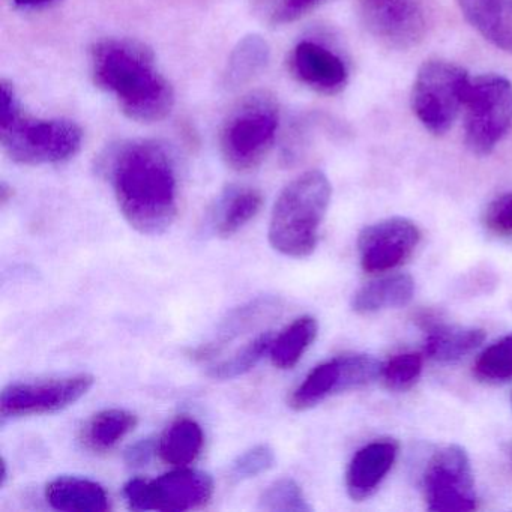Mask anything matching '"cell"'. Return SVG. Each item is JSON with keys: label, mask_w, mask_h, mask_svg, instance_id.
<instances>
[{"label": "cell", "mask_w": 512, "mask_h": 512, "mask_svg": "<svg viewBox=\"0 0 512 512\" xmlns=\"http://www.w3.org/2000/svg\"><path fill=\"white\" fill-rule=\"evenodd\" d=\"M119 211L142 235H163L178 215V173L172 152L152 139L124 140L100 158Z\"/></svg>", "instance_id": "obj_1"}, {"label": "cell", "mask_w": 512, "mask_h": 512, "mask_svg": "<svg viewBox=\"0 0 512 512\" xmlns=\"http://www.w3.org/2000/svg\"><path fill=\"white\" fill-rule=\"evenodd\" d=\"M95 85L113 95L131 121H163L175 106V89L157 67L154 52L127 38H109L91 50Z\"/></svg>", "instance_id": "obj_2"}, {"label": "cell", "mask_w": 512, "mask_h": 512, "mask_svg": "<svg viewBox=\"0 0 512 512\" xmlns=\"http://www.w3.org/2000/svg\"><path fill=\"white\" fill-rule=\"evenodd\" d=\"M0 142L11 160L25 166H44L71 160L79 154L83 130L70 119H35L23 115L13 85L0 82Z\"/></svg>", "instance_id": "obj_3"}, {"label": "cell", "mask_w": 512, "mask_h": 512, "mask_svg": "<svg viewBox=\"0 0 512 512\" xmlns=\"http://www.w3.org/2000/svg\"><path fill=\"white\" fill-rule=\"evenodd\" d=\"M332 187L320 170H308L286 185L269 223V242L278 253L293 259L311 256L331 203Z\"/></svg>", "instance_id": "obj_4"}, {"label": "cell", "mask_w": 512, "mask_h": 512, "mask_svg": "<svg viewBox=\"0 0 512 512\" xmlns=\"http://www.w3.org/2000/svg\"><path fill=\"white\" fill-rule=\"evenodd\" d=\"M280 125L274 95L266 91L245 95L229 113L220 134V148L227 166L236 172L256 169L271 151Z\"/></svg>", "instance_id": "obj_5"}, {"label": "cell", "mask_w": 512, "mask_h": 512, "mask_svg": "<svg viewBox=\"0 0 512 512\" xmlns=\"http://www.w3.org/2000/svg\"><path fill=\"white\" fill-rule=\"evenodd\" d=\"M463 109L467 149L478 157L490 155L512 128V83L499 74L470 79Z\"/></svg>", "instance_id": "obj_6"}, {"label": "cell", "mask_w": 512, "mask_h": 512, "mask_svg": "<svg viewBox=\"0 0 512 512\" xmlns=\"http://www.w3.org/2000/svg\"><path fill=\"white\" fill-rule=\"evenodd\" d=\"M470 79L466 70L452 62L433 59L419 68L412 88V109L425 130L443 136L464 107Z\"/></svg>", "instance_id": "obj_7"}, {"label": "cell", "mask_w": 512, "mask_h": 512, "mask_svg": "<svg viewBox=\"0 0 512 512\" xmlns=\"http://www.w3.org/2000/svg\"><path fill=\"white\" fill-rule=\"evenodd\" d=\"M214 494V481L202 470L178 467L154 481L134 478L124 487L133 511L184 512L202 508Z\"/></svg>", "instance_id": "obj_8"}, {"label": "cell", "mask_w": 512, "mask_h": 512, "mask_svg": "<svg viewBox=\"0 0 512 512\" xmlns=\"http://www.w3.org/2000/svg\"><path fill=\"white\" fill-rule=\"evenodd\" d=\"M422 485L428 511L469 512L478 506L472 464L463 446L446 445L434 452Z\"/></svg>", "instance_id": "obj_9"}, {"label": "cell", "mask_w": 512, "mask_h": 512, "mask_svg": "<svg viewBox=\"0 0 512 512\" xmlns=\"http://www.w3.org/2000/svg\"><path fill=\"white\" fill-rule=\"evenodd\" d=\"M379 359L362 353L341 355L317 365L292 392L289 406L296 412L313 409L332 395L355 391L382 377Z\"/></svg>", "instance_id": "obj_10"}, {"label": "cell", "mask_w": 512, "mask_h": 512, "mask_svg": "<svg viewBox=\"0 0 512 512\" xmlns=\"http://www.w3.org/2000/svg\"><path fill=\"white\" fill-rule=\"evenodd\" d=\"M94 383V376L86 373L11 383L0 395V413L7 419L61 412L85 397Z\"/></svg>", "instance_id": "obj_11"}, {"label": "cell", "mask_w": 512, "mask_h": 512, "mask_svg": "<svg viewBox=\"0 0 512 512\" xmlns=\"http://www.w3.org/2000/svg\"><path fill=\"white\" fill-rule=\"evenodd\" d=\"M358 7L365 29L391 49H412L427 34V0H358Z\"/></svg>", "instance_id": "obj_12"}, {"label": "cell", "mask_w": 512, "mask_h": 512, "mask_svg": "<svg viewBox=\"0 0 512 512\" xmlns=\"http://www.w3.org/2000/svg\"><path fill=\"white\" fill-rule=\"evenodd\" d=\"M421 242V230L409 218L392 217L365 227L358 238L359 260L368 274L403 265Z\"/></svg>", "instance_id": "obj_13"}, {"label": "cell", "mask_w": 512, "mask_h": 512, "mask_svg": "<svg viewBox=\"0 0 512 512\" xmlns=\"http://www.w3.org/2000/svg\"><path fill=\"white\" fill-rule=\"evenodd\" d=\"M289 62L298 82L319 94H340L349 82L346 62L316 41L304 40L296 44Z\"/></svg>", "instance_id": "obj_14"}, {"label": "cell", "mask_w": 512, "mask_h": 512, "mask_svg": "<svg viewBox=\"0 0 512 512\" xmlns=\"http://www.w3.org/2000/svg\"><path fill=\"white\" fill-rule=\"evenodd\" d=\"M398 455V443L392 439L374 440L362 446L346 472V488L356 502L368 499L376 493L394 466Z\"/></svg>", "instance_id": "obj_15"}, {"label": "cell", "mask_w": 512, "mask_h": 512, "mask_svg": "<svg viewBox=\"0 0 512 512\" xmlns=\"http://www.w3.org/2000/svg\"><path fill=\"white\" fill-rule=\"evenodd\" d=\"M457 5L482 38L512 55V0H457Z\"/></svg>", "instance_id": "obj_16"}, {"label": "cell", "mask_w": 512, "mask_h": 512, "mask_svg": "<svg viewBox=\"0 0 512 512\" xmlns=\"http://www.w3.org/2000/svg\"><path fill=\"white\" fill-rule=\"evenodd\" d=\"M52 508L65 512H106L110 509L107 491L98 482L77 476H59L46 487Z\"/></svg>", "instance_id": "obj_17"}, {"label": "cell", "mask_w": 512, "mask_h": 512, "mask_svg": "<svg viewBox=\"0 0 512 512\" xmlns=\"http://www.w3.org/2000/svg\"><path fill=\"white\" fill-rule=\"evenodd\" d=\"M262 205V193L256 188L230 185L215 203L212 226L221 238H230L259 214Z\"/></svg>", "instance_id": "obj_18"}, {"label": "cell", "mask_w": 512, "mask_h": 512, "mask_svg": "<svg viewBox=\"0 0 512 512\" xmlns=\"http://www.w3.org/2000/svg\"><path fill=\"white\" fill-rule=\"evenodd\" d=\"M415 295V281L409 274H392L377 278L362 286L353 295L352 308L355 313L368 316L379 311L403 308Z\"/></svg>", "instance_id": "obj_19"}, {"label": "cell", "mask_w": 512, "mask_h": 512, "mask_svg": "<svg viewBox=\"0 0 512 512\" xmlns=\"http://www.w3.org/2000/svg\"><path fill=\"white\" fill-rule=\"evenodd\" d=\"M484 340V329L436 323L425 337L424 352L433 361L451 364L478 349Z\"/></svg>", "instance_id": "obj_20"}, {"label": "cell", "mask_w": 512, "mask_h": 512, "mask_svg": "<svg viewBox=\"0 0 512 512\" xmlns=\"http://www.w3.org/2000/svg\"><path fill=\"white\" fill-rule=\"evenodd\" d=\"M205 445V434L199 422L182 416L173 421L161 434L157 452L164 463L187 467L199 458Z\"/></svg>", "instance_id": "obj_21"}, {"label": "cell", "mask_w": 512, "mask_h": 512, "mask_svg": "<svg viewBox=\"0 0 512 512\" xmlns=\"http://www.w3.org/2000/svg\"><path fill=\"white\" fill-rule=\"evenodd\" d=\"M137 422L139 419L130 410H101L83 427V445L95 454L112 451L137 427Z\"/></svg>", "instance_id": "obj_22"}, {"label": "cell", "mask_w": 512, "mask_h": 512, "mask_svg": "<svg viewBox=\"0 0 512 512\" xmlns=\"http://www.w3.org/2000/svg\"><path fill=\"white\" fill-rule=\"evenodd\" d=\"M271 59V47L259 34L245 35L238 41L227 61L224 83L227 88L238 89L250 83L265 70Z\"/></svg>", "instance_id": "obj_23"}, {"label": "cell", "mask_w": 512, "mask_h": 512, "mask_svg": "<svg viewBox=\"0 0 512 512\" xmlns=\"http://www.w3.org/2000/svg\"><path fill=\"white\" fill-rule=\"evenodd\" d=\"M319 334V323L313 316H302L290 323L277 338L272 341V364L280 370H290L301 361L308 347Z\"/></svg>", "instance_id": "obj_24"}, {"label": "cell", "mask_w": 512, "mask_h": 512, "mask_svg": "<svg viewBox=\"0 0 512 512\" xmlns=\"http://www.w3.org/2000/svg\"><path fill=\"white\" fill-rule=\"evenodd\" d=\"M274 335L272 332H262L244 346L239 347L229 358L221 359L208 368V376L214 380H232L244 376L256 367L260 359L271 350Z\"/></svg>", "instance_id": "obj_25"}, {"label": "cell", "mask_w": 512, "mask_h": 512, "mask_svg": "<svg viewBox=\"0 0 512 512\" xmlns=\"http://www.w3.org/2000/svg\"><path fill=\"white\" fill-rule=\"evenodd\" d=\"M476 379L485 383H503L512 379V332L488 346L473 365Z\"/></svg>", "instance_id": "obj_26"}, {"label": "cell", "mask_w": 512, "mask_h": 512, "mask_svg": "<svg viewBox=\"0 0 512 512\" xmlns=\"http://www.w3.org/2000/svg\"><path fill=\"white\" fill-rule=\"evenodd\" d=\"M260 509L271 512H307L311 505L298 482L290 478L278 479L269 485L259 499Z\"/></svg>", "instance_id": "obj_27"}, {"label": "cell", "mask_w": 512, "mask_h": 512, "mask_svg": "<svg viewBox=\"0 0 512 512\" xmlns=\"http://www.w3.org/2000/svg\"><path fill=\"white\" fill-rule=\"evenodd\" d=\"M419 353H401L383 364L382 379L391 391H406L418 382L422 373Z\"/></svg>", "instance_id": "obj_28"}, {"label": "cell", "mask_w": 512, "mask_h": 512, "mask_svg": "<svg viewBox=\"0 0 512 512\" xmlns=\"http://www.w3.org/2000/svg\"><path fill=\"white\" fill-rule=\"evenodd\" d=\"M274 464V449L266 443H262V445H256L248 449L233 461L232 467H230V478L236 482L257 478L262 473L271 470Z\"/></svg>", "instance_id": "obj_29"}, {"label": "cell", "mask_w": 512, "mask_h": 512, "mask_svg": "<svg viewBox=\"0 0 512 512\" xmlns=\"http://www.w3.org/2000/svg\"><path fill=\"white\" fill-rule=\"evenodd\" d=\"M482 224L496 236H512V193L502 194L482 212Z\"/></svg>", "instance_id": "obj_30"}, {"label": "cell", "mask_w": 512, "mask_h": 512, "mask_svg": "<svg viewBox=\"0 0 512 512\" xmlns=\"http://www.w3.org/2000/svg\"><path fill=\"white\" fill-rule=\"evenodd\" d=\"M323 2L326 0H280V4L272 13L271 22L278 26L298 22L299 19L316 10Z\"/></svg>", "instance_id": "obj_31"}, {"label": "cell", "mask_w": 512, "mask_h": 512, "mask_svg": "<svg viewBox=\"0 0 512 512\" xmlns=\"http://www.w3.org/2000/svg\"><path fill=\"white\" fill-rule=\"evenodd\" d=\"M154 451H157V445H154L151 439L142 440L128 449L125 460L130 466H143L151 460Z\"/></svg>", "instance_id": "obj_32"}, {"label": "cell", "mask_w": 512, "mask_h": 512, "mask_svg": "<svg viewBox=\"0 0 512 512\" xmlns=\"http://www.w3.org/2000/svg\"><path fill=\"white\" fill-rule=\"evenodd\" d=\"M55 2H59V0H14V4L20 8H43L47 7V5L55 4Z\"/></svg>", "instance_id": "obj_33"}, {"label": "cell", "mask_w": 512, "mask_h": 512, "mask_svg": "<svg viewBox=\"0 0 512 512\" xmlns=\"http://www.w3.org/2000/svg\"><path fill=\"white\" fill-rule=\"evenodd\" d=\"M7 478H8V472H7V463H2V482H0V485H2V487H4L5 485V482H7Z\"/></svg>", "instance_id": "obj_34"}]
</instances>
